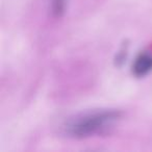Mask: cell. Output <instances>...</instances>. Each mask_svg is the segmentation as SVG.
Returning <instances> with one entry per match:
<instances>
[{
  "label": "cell",
  "mask_w": 152,
  "mask_h": 152,
  "mask_svg": "<svg viewBox=\"0 0 152 152\" xmlns=\"http://www.w3.org/2000/svg\"><path fill=\"white\" fill-rule=\"evenodd\" d=\"M120 118V114L114 110H103L77 117L66 124L65 132L70 137H86L107 130Z\"/></svg>",
  "instance_id": "cell-1"
},
{
  "label": "cell",
  "mask_w": 152,
  "mask_h": 152,
  "mask_svg": "<svg viewBox=\"0 0 152 152\" xmlns=\"http://www.w3.org/2000/svg\"><path fill=\"white\" fill-rule=\"evenodd\" d=\"M152 70V55L151 54H142L135 59L134 64L132 66V71L134 75L144 76L148 74Z\"/></svg>",
  "instance_id": "cell-2"
},
{
  "label": "cell",
  "mask_w": 152,
  "mask_h": 152,
  "mask_svg": "<svg viewBox=\"0 0 152 152\" xmlns=\"http://www.w3.org/2000/svg\"><path fill=\"white\" fill-rule=\"evenodd\" d=\"M66 0H52V10L55 16H61L65 12Z\"/></svg>",
  "instance_id": "cell-3"
}]
</instances>
